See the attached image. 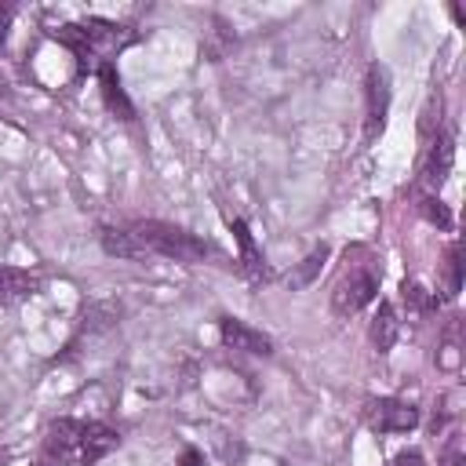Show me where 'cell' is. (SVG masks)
<instances>
[{
    "mask_svg": "<svg viewBox=\"0 0 466 466\" xmlns=\"http://www.w3.org/2000/svg\"><path fill=\"white\" fill-rule=\"evenodd\" d=\"M127 233L135 237L142 255L153 251V255H164V258H175V262L222 258V251L211 240H204V237H197V233H189L175 222H164V218H138V222L127 226Z\"/></svg>",
    "mask_w": 466,
    "mask_h": 466,
    "instance_id": "obj_1",
    "label": "cell"
},
{
    "mask_svg": "<svg viewBox=\"0 0 466 466\" xmlns=\"http://www.w3.org/2000/svg\"><path fill=\"white\" fill-rule=\"evenodd\" d=\"M346 269L339 273L335 280V291H331V313L335 317H353L360 313L368 302L379 299V266H375V255L371 248L364 244H350L346 248Z\"/></svg>",
    "mask_w": 466,
    "mask_h": 466,
    "instance_id": "obj_2",
    "label": "cell"
},
{
    "mask_svg": "<svg viewBox=\"0 0 466 466\" xmlns=\"http://www.w3.org/2000/svg\"><path fill=\"white\" fill-rule=\"evenodd\" d=\"M390 102H393V76L382 62H371L364 69V131H360L364 146H375L379 135L386 131Z\"/></svg>",
    "mask_w": 466,
    "mask_h": 466,
    "instance_id": "obj_3",
    "label": "cell"
},
{
    "mask_svg": "<svg viewBox=\"0 0 466 466\" xmlns=\"http://www.w3.org/2000/svg\"><path fill=\"white\" fill-rule=\"evenodd\" d=\"M80 430H84V419H69V415L47 422L33 466H76V455H80Z\"/></svg>",
    "mask_w": 466,
    "mask_h": 466,
    "instance_id": "obj_4",
    "label": "cell"
},
{
    "mask_svg": "<svg viewBox=\"0 0 466 466\" xmlns=\"http://www.w3.org/2000/svg\"><path fill=\"white\" fill-rule=\"evenodd\" d=\"M360 419L371 433H408L419 426V408L400 397H368L360 408Z\"/></svg>",
    "mask_w": 466,
    "mask_h": 466,
    "instance_id": "obj_5",
    "label": "cell"
},
{
    "mask_svg": "<svg viewBox=\"0 0 466 466\" xmlns=\"http://www.w3.org/2000/svg\"><path fill=\"white\" fill-rule=\"evenodd\" d=\"M455 160V138L451 131H437L433 138H426V153H422V167H419V182L430 186V193H437L451 171Z\"/></svg>",
    "mask_w": 466,
    "mask_h": 466,
    "instance_id": "obj_6",
    "label": "cell"
},
{
    "mask_svg": "<svg viewBox=\"0 0 466 466\" xmlns=\"http://www.w3.org/2000/svg\"><path fill=\"white\" fill-rule=\"evenodd\" d=\"M218 339L229 350H240V353H251V357H269L273 353V339L266 331L244 324L240 317H218Z\"/></svg>",
    "mask_w": 466,
    "mask_h": 466,
    "instance_id": "obj_7",
    "label": "cell"
},
{
    "mask_svg": "<svg viewBox=\"0 0 466 466\" xmlns=\"http://www.w3.org/2000/svg\"><path fill=\"white\" fill-rule=\"evenodd\" d=\"M229 233H233V240H237V262H240V273H244L251 284L269 280L273 273H269L266 255L258 251V244H255V237H251V229H248V222H244V218H229Z\"/></svg>",
    "mask_w": 466,
    "mask_h": 466,
    "instance_id": "obj_8",
    "label": "cell"
},
{
    "mask_svg": "<svg viewBox=\"0 0 466 466\" xmlns=\"http://www.w3.org/2000/svg\"><path fill=\"white\" fill-rule=\"evenodd\" d=\"M116 444H120V430H113V426H106V422H98V419H84L76 466H95V462H102Z\"/></svg>",
    "mask_w": 466,
    "mask_h": 466,
    "instance_id": "obj_9",
    "label": "cell"
},
{
    "mask_svg": "<svg viewBox=\"0 0 466 466\" xmlns=\"http://www.w3.org/2000/svg\"><path fill=\"white\" fill-rule=\"evenodd\" d=\"M95 80H98V91H102L106 109H109L116 120H135V102L127 98L116 66H113V62H98V66H95Z\"/></svg>",
    "mask_w": 466,
    "mask_h": 466,
    "instance_id": "obj_10",
    "label": "cell"
},
{
    "mask_svg": "<svg viewBox=\"0 0 466 466\" xmlns=\"http://www.w3.org/2000/svg\"><path fill=\"white\" fill-rule=\"evenodd\" d=\"M397 335H400V320H397V309H393V302H379V309H375V317H371V324H368V342H371V350L375 353H390L393 350V342H397Z\"/></svg>",
    "mask_w": 466,
    "mask_h": 466,
    "instance_id": "obj_11",
    "label": "cell"
},
{
    "mask_svg": "<svg viewBox=\"0 0 466 466\" xmlns=\"http://www.w3.org/2000/svg\"><path fill=\"white\" fill-rule=\"evenodd\" d=\"M40 291V277L18 266H0V306H15Z\"/></svg>",
    "mask_w": 466,
    "mask_h": 466,
    "instance_id": "obj_12",
    "label": "cell"
},
{
    "mask_svg": "<svg viewBox=\"0 0 466 466\" xmlns=\"http://www.w3.org/2000/svg\"><path fill=\"white\" fill-rule=\"evenodd\" d=\"M328 258H331V248H328V244H317V248H313V251H309V255H306V258L288 273V288H291V291L309 288V284L320 277V269H324V262H328Z\"/></svg>",
    "mask_w": 466,
    "mask_h": 466,
    "instance_id": "obj_13",
    "label": "cell"
},
{
    "mask_svg": "<svg viewBox=\"0 0 466 466\" xmlns=\"http://www.w3.org/2000/svg\"><path fill=\"white\" fill-rule=\"evenodd\" d=\"M120 313H124V306L113 302V299H106V302H91V306L84 309V317H80V335H84V331L95 335V331H109V328H116V324H120Z\"/></svg>",
    "mask_w": 466,
    "mask_h": 466,
    "instance_id": "obj_14",
    "label": "cell"
},
{
    "mask_svg": "<svg viewBox=\"0 0 466 466\" xmlns=\"http://www.w3.org/2000/svg\"><path fill=\"white\" fill-rule=\"evenodd\" d=\"M98 244H102L106 255H116V258H138L142 255V248L135 244L127 226H102L98 229Z\"/></svg>",
    "mask_w": 466,
    "mask_h": 466,
    "instance_id": "obj_15",
    "label": "cell"
},
{
    "mask_svg": "<svg viewBox=\"0 0 466 466\" xmlns=\"http://www.w3.org/2000/svg\"><path fill=\"white\" fill-rule=\"evenodd\" d=\"M400 299H404V306L415 313V317H426V313H433L437 309V295L426 288V284H419V280H400Z\"/></svg>",
    "mask_w": 466,
    "mask_h": 466,
    "instance_id": "obj_16",
    "label": "cell"
},
{
    "mask_svg": "<svg viewBox=\"0 0 466 466\" xmlns=\"http://www.w3.org/2000/svg\"><path fill=\"white\" fill-rule=\"evenodd\" d=\"M415 208H419V215H422L430 226H437L441 233H448V229H451V211H448V204H444L437 193H422Z\"/></svg>",
    "mask_w": 466,
    "mask_h": 466,
    "instance_id": "obj_17",
    "label": "cell"
},
{
    "mask_svg": "<svg viewBox=\"0 0 466 466\" xmlns=\"http://www.w3.org/2000/svg\"><path fill=\"white\" fill-rule=\"evenodd\" d=\"M462 244L459 240H451L448 244V251H444V277H448V295L455 299L459 291H462Z\"/></svg>",
    "mask_w": 466,
    "mask_h": 466,
    "instance_id": "obj_18",
    "label": "cell"
},
{
    "mask_svg": "<svg viewBox=\"0 0 466 466\" xmlns=\"http://www.w3.org/2000/svg\"><path fill=\"white\" fill-rule=\"evenodd\" d=\"M437 466H466L459 437H448V441H444V451H441V462H437Z\"/></svg>",
    "mask_w": 466,
    "mask_h": 466,
    "instance_id": "obj_19",
    "label": "cell"
},
{
    "mask_svg": "<svg viewBox=\"0 0 466 466\" xmlns=\"http://www.w3.org/2000/svg\"><path fill=\"white\" fill-rule=\"evenodd\" d=\"M390 466H426V459H422V451L408 448V451H397V455L390 459Z\"/></svg>",
    "mask_w": 466,
    "mask_h": 466,
    "instance_id": "obj_20",
    "label": "cell"
},
{
    "mask_svg": "<svg viewBox=\"0 0 466 466\" xmlns=\"http://www.w3.org/2000/svg\"><path fill=\"white\" fill-rule=\"evenodd\" d=\"M11 22H15V7H11V4H0V51H4V44H7Z\"/></svg>",
    "mask_w": 466,
    "mask_h": 466,
    "instance_id": "obj_21",
    "label": "cell"
},
{
    "mask_svg": "<svg viewBox=\"0 0 466 466\" xmlns=\"http://www.w3.org/2000/svg\"><path fill=\"white\" fill-rule=\"evenodd\" d=\"M175 466H204V451L200 448H182Z\"/></svg>",
    "mask_w": 466,
    "mask_h": 466,
    "instance_id": "obj_22",
    "label": "cell"
},
{
    "mask_svg": "<svg viewBox=\"0 0 466 466\" xmlns=\"http://www.w3.org/2000/svg\"><path fill=\"white\" fill-rule=\"evenodd\" d=\"M0 98H11V87H7V76L0 73Z\"/></svg>",
    "mask_w": 466,
    "mask_h": 466,
    "instance_id": "obj_23",
    "label": "cell"
},
{
    "mask_svg": "<svg viewBox=\"0 0 466 466\" xmlns=\"http://www.w3.org/2000/svg\"><path fill=\"white\" fill-rule=\"evenodd\" d=\"M7 462H11V455H7V451H0V466H7Z\"/></svg>",
    "mask_w": 466,
    "mask_h": 466,
    "instance_id": "obj_24",
    "label": "cell"
}]
</instances>
